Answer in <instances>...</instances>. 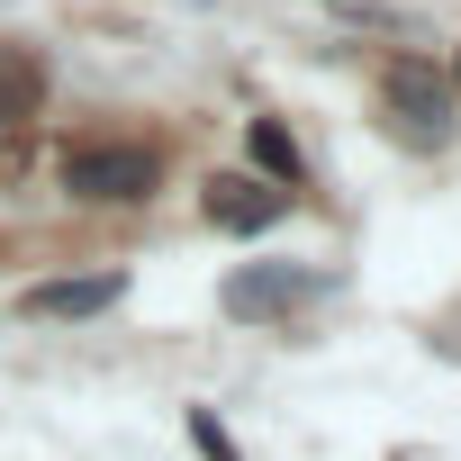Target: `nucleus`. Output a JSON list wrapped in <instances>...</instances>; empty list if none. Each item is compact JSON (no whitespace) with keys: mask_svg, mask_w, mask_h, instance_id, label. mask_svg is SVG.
<instances>
[{"mask_svg":"<svg viewBox=\"0 0 461 461\" xmlns=\"http://www.w3.org/2000/svg\"><path fill=\"white\" fill-rule=\"evenodd\" d=\"M190 443H199L208 461H236V443H226V425H217V416H190Z\"/></svg>","mask_w":461,"mask_h":461,"instance_id":"6e6552de","label":"nucleus"},{"mask_svg":"<svg viewBox=\"0 0 461 461\" xmlns=\"http://www.w3.org/2000/svg\"><path fill=\"white\" fill-rule=\"evenodd\" d=\"M245 145H254V163H263L272 181H299V145H290L272 118H254V136H245Z\"/></svg>","mask_w":461,"mask_h":461,"instance_id":"0eeeda50","label":"nucleus"},{"mask_svg":"<svg viewBox=\"0 0 461 461\" xmlns=\"http://www.w3.org/2000/svg\"><path fill=\"white\" fill-rule=\"evenodd\" d=\"M281 208H290V190H281V181H245V172L208 181V217H217V226H236V236H254V226H272Z\"/></svg>","mask_w":461,"mask_h":461,"instance_id":"7ed1b4c3","label":"nucleus"},{"mask_svg":"<svg viewBox=\"0 0 461 461\" xmlns=\"http://www.w3.org/2000/svg\"><path fill=\"white\" fill-rule=\"evenodd\" d=\"M64 190L91 199V208H136V199L163 190V163L145 145H73L64 154Z\"/></svg>","mask_w":461,"mask_h":461,"instance_id":"f257e3e1","label":"nucleus"},{"mask_svg":"<svg viewBox=\"0 0 461 461\" xmlns=\"http://www.w3.org/2000/svg\"><path fill=\"white\" fill-rule=\"evenodd\" d=\"M37 100H46V55L37 46H0V127L37 118Z\"/></svg>","mask_w":461,"mask_h":461,"instance_id":"39448f33","label":"nucleus"},{"mask_svg":"<svg viewBox=\"0 0 461 461\" xmlns=\"http://www.w3.org/2000/svg\"><path fill=\"white\" fill-rule=\"evenodd\" d=\"M118 272H82V281H37L28 290V317H100V308H118Z\"/></svg>","mask_w":461,"mask_h":461,"instance_id":"20e7f679","label":"nucleus"},{"mask_svg":"<svg viewBox=\"0 0 461 461\" xmlns=\"http://www.w3.org/2000/svg\"><path fill=\"white\" fill-rule=\"evenodd\" d=\"M389 109L407 118V136H443V127H452V91H443L434 64H416V55L389 64Z\"/></svg>","mask_w":461,"mask_h":461,"instance_id":"f03ea898","label":"nucleus"},{"mask_svg":"<svg viewBox=\"0 0 461 461\" xmlns=\"http://www.w3.org/2000/svg\"><path fill=\"white\" fill-rule=\"evenodd\" d=\"M308 281L299 272H236V281H226V308H236V317H272V308H290Z\"/></svg>","mask_w":461,"mask_h":461,"instance_id":"423d86ee","label":"nucleus"}]
</instances>
